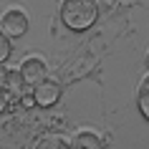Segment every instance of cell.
Returning <instances> with one entry per match:
<instances>
[{"label": "cell", "instance_id": "8", "mask_svg": "<svg viewBox=\"0 0 149 149\" xmlns=\"http://www.w3.org/2000/svg\"><path fill=\"white\" fill-rule=\"evenodd\" d=\"M36 149H71L61 136H43V139L36 144Z\"/></svg>", "mask_w": 149, "mask_h": 149}, {"label": "cell", "instance_id": "2", "mask_svg": "<svg viewBox=\"0 0 149 149\" xmlns=\"http://www.w3.org/2000/svg\"><path fill=\"white\" fill-rule=\"evenodd\" d=\"M0 31L5 33L8 38H20L25 31H28V18H25L23 10H8L5 15L0 18Z\"/></svg>", "mask_w": 149, "mask_h": 149}, {"label": "cell", "instance_id": "7", "mask_svg": "<svg viewBox=\"0 0 149 149\" xmlns=\"http://www.w3.org/2000/svg\"><path fill=\"white\" fill-rule=\"evenodd\" d=\"M136 106H139V111H141V116L149 121V76L144 81H141V86H139V91H136Z\"/></svg>", "mask_w": 149, "mask_h": 149}, {"label": "cell", "instance_id": "11", "mask_svg": "<svg viewBox=\"0 0 149 149\" xmlns=\"http://www.w3.org/2000/svg\"><path fill=\"white\" fill-rule=\"evenodd\" d=\"M147 68H149V53H147Z\"/></svg>", "mask_w": 149, "mask_h": 149}, {"label": "cell", "instance_id": "9", "mask_svg": "<svg viewBox=\"0 0 149 149\" xmlns=\"http://www.w3.org/2000/svg\"><path fill=\"white\" fill-rule=\"evenodd\" d=\"M10 48H13V46H10L8 36L0 31V66H3V63H5V61L10 58Z\"/></svg>", "mask_w": 149, "mask_h": 149}, {"label": "cell", "instance_id": "6", "mask_svg": "<svg viewBox=\"0 0 149 149\" xmlns=\"http://www.w3.org/2000/svg\"><path fill=\"white\" fill-rule=\"evenodd\" d=\"M3 88H8V94H20L23 91V76H20V71H8L5 76H3Z\"/></svg>", "mask_w": 149, "mask_h": 149}, {"label": "cell", "instance_id": "10", "mask_svg": "<svg viewBox=\"0 0 149 149\" xmlns=\"http://www.w3.org/2000/svg\"><path fill=\"white\" fill-rule=\"evenodd\" d=\"M8 104H10V94H8V88L0 86V114L8 109Z\"/></svg>", "mask_w": 149, "mask_h": 149}, {"label": "cell", "instance_id": "1", "mask_svg": "<svg viewBox=\"0 0 149 149\" xmlns=\"http://www.w3.org/2000/svg\"><path fill=\"white\" fill-rule=\"evenodd\" d=\"M99 18V5L96 0H63L61 3V20L66 28L76 33L88 31Z\"/></svg>", "mask_w": 149, "mask_h": 149}, {"label": "cell", "instance_id": "4", "mask_svg": "<svg viewBox=\"0 0 149 149\" xmlns=\"http://www.w3.org/2000/svg\"><path fill=\"white\" fill-rule=\"evenodd\" d=\"M33 99H36V104L38 106H53L58 99H61V86L56 84V81H43V84H38V86L33 88Z\"/></svg>", "mask_w": 149, "mask_h": 149}, {"label": "cell", "instance_id": "5", "mask_svg": "<svg viewBox=\"0 0 149 149\" xmlns=\"http://www.w3.org/2000/svg\"><path fill=\"white\" fill-rule=\"evenodd\" d=\"M71 149H104V144H101V139H99L96 134L81 132V134H76V139H73Z\"/></svg>", "mask_w": 149, "mask_h": 149}, {"label": "cell", "instance_id": "3", "mask_svg": "<svg viewBox=\"0 0 149 149\" xmlns=\"http://www.w3.org/2000/svg\"><path fill=\"white\" fill-rule=\"evenodd\" d=\"M20 76H23V84L25 86H38V84H43L46 81V63L40 61V58H28V61H23V66H20Z\"/></svg>", "mask_w": 149, "mask_h": 149}]
</instances>
